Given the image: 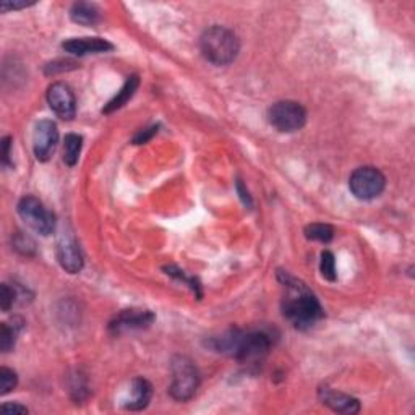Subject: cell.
<instances>
[{"label": "cell", "instance_id": "obj_1", "mask_svg": "<svg viewBox=\"0 0 415 415\" xmlns=\"http://www.w3.org/2000/svg\"><path fill=\"white\" fill-rule=\"evenodd\" d=\"M279 279L286 287V297L282 299V313L292 326L297 329H310L324 317V311L313 292L299 279L279 273Z\"/></svg>", "mask_w": 415, "mask_h": 415}, {"label": "cell", "instance_id": "obj_2", "mask_svg": "<svg viewBox=\"0 0 415 415\" xmlns=\"http://www.w3.org/2000/svg\"><path fill=\"white\" fill-rule=\"evenodd\" d=\"M271 337L265 331H242L229 329L210 342L216 352L229 355L243 363L263 360L271 349Z\"/></svg>", "mask_w": 415, "mask_h": 415}, {"label": "cell", "instance_id": "obj_3", "mask_svg": "<svg viewBox=\"0 0 415 415\" xmlns=\"http://www.w3.org/2000/svg\"><path fill=\"white\" fill-rule=\"evenodd\" d=\"M200 49L206 60H210L211 64L225 67L236 60L238 51H240V44H238V38L234 31L214 25L201 34Z\"/></svg>", "mask_w": 415, "mask_h": 415}, {"label": "cell", "instance_id": "obj_4", "mask_svg": "<svg viewBox=\"0 0 415 415\" xmlns=\"http://www.w3.org/2000/svg\"><path fill=\"white\" fill-rule=\"evenodd\" d=\"M172 370V383H170L169 392L175 401L192 399L200 386V373L197 365L185 355H175L170 363Z\"/></svg>", "mask_w": 415, "mask_h": 415}, {"label": "cell", "instance_id": "obj_5", "mask_svg": "<svg viewBox=\"0 0 415 415\" xmlns=\"http://www.w3.org/2000/svg\"><path fill=\"white\" fill-rule=\"evenodd\" d=\"M386 187V177L380 169L373 166H363L355 169L349 179V188L359 200H375Z\"/></svg>", "mask_w": 415, "mask_h": 415}, {"label": "cell", "instance_id": "obj_6", "mask_svg": "<svg viewBox=\"0 0 415 415\" xmlns=\"http://www.w3.org/2000/svg\"><path fill=\"white\" fill-rule=\"evenodd\" d=\"M18 214L41 236H51L56 229V214L36 197H23L18 203Z\"/></svg>", "mask_w": 415, "mask_h": 415}, {"label": "cell", "instance_id": "obj_7", "mask_svg": "<svg viewBox=\"0 0 415 415\" xmlns=\"http://www.w3.org/2000/svg\"><path fill=\"white\" fill-rule=\"evenodd\" d=\"M268 119L278 132L292 133L305 125L306 111L295 101H278L269 107Z\"/></svg>", "mask_w": 415, "mask_h": 415}, {"label": "cell", "instance_id": "obj_8", "mask_svg": "<svg viewBox=\"0 0 415 415\" xmlns=\"http://www.w3.org/2000/svg\"><path fill=\"white\" fill-rule=\"evenodd\" d=\"M58 143V130L56 122L39 120L33 133V150L36 159L46 162L56 151Z\"/></svg>", "mask_w": 415, "mask_h": 415}, {"label": "cell", "instance_id": "obj_9", "mask_svg": "<svg viewBox=\"0 0 415 415\" xmlns=\"http://www.w3.org/2000/svg\"><path fill=\"white\" fill-rule=\"evenodd\" d=\"M57 258L67 273L76 274L83 269V254L71 232H62L57 238Z\"/></svg>", "mask_w": 415, "mask_h": 415}, {"label": "cell", "instance_id": "obj_10", "mask_svg": "<svg viewBox=\"0 0 415 415\" xmlns=\"http://www.w3.org/2000/svg\"><path fill=\"white\" fill-rule=\"evenodd\" d=\"M153 322H155V313L150 310H143V309L122 310L120 313L111 322L109 329L111 333H114V335H122V333L138 331V329L150 328Z\"/></svg>", "mask_w": 415, "mask_h": 415}, {"label": "cell", "instance_id": "obj_11", "mask_svg": "<svg viewBox=\"0 0 415 415\" xmlns=\"http://www.w3.org/2000/svg\"><path fill=\"white\" fill-rule=\"evenodd\" d=\"M47 102L51 109L64 120H71L76 114V99L69 85L57 81L47 89Z\"/></svg>", "mask_w": 415, "mask_h": 415}, {"label": "cell", "instance_id": "obj_12", "mask_svg": "<svg viewBox=\"0 0 415 415\" xmlns=\"http://www.w3.org/2000/svg\"><path fill=\"white\" fill-rule=\"evenodd\" d=\"M318 398L324 405H328L329 409L335 410L337 414L354 415L360 412L359 399L352 398L349 394H344V392L331 390V388L328 386L319 388Z\"/></svg>", "mask_w": 415, "mask_h": 415}, {"label": "cell", "instance_id": "obj_13", "mask_svg": "<svg viewBox=\"0 0 415 415\" xmlns=\"http://www.w3.org/2000/svg\"><path fill=\"white\" fill-rule=\"evenodd\" d=\"M65 52L71 54V56H88V54H101V52H109L114 49V46L107 39L102 38H74L65 41L62 44Z\"/></svg>", "mask_w": 415, "mask_h": 415}, {"label": "cell", "instance_id": "obj_14", "mask_svg": "<svg viewBox=\"0 0 415 415\" xmlns=\"http://www.w3.org/2000/svg\"><path fill=\"white\" fill-rule=\"evenodd\" d=\"M153 396V388L150 381H146L144 378H135L130 386L128 398L125 399L124 407L128 410H143L150 404Z\"/></svg>", "mask_w": 415, "mask_h": 415}, {"label": "cell", "instance_id": "obj_15", "mask_svg": "<svg viewBox=\"0 0 415 415\" xmlns=\"http://www.w3.org/2000/svg\"><path fill=\"white\" fill-rule=\"evenodd\" d=\"M138 85H139V78L137 75L128 76L120 91L115 94V98L111 99V101L106 104V107L102 109L104 114H111V112H114L117 109H120V107H124L125 104H127L130 99L133 98L135 91L138 89Z\"/></svg>", "mask_w": 415, "mask_h": 415}, {"label": "cell", "instance_id": "obj_16", "mask_svg": "<svg viewBox=\"0 0 415 415\" xmlns=\"http://www.w3.org/2000/svg\"><path fill=\"white\" fill-rule=\"evenodd\" d=\"M70 18L78 25L93 26L101 20V13H99L98 7L93 5V3L76 2L70 10Z\"/></svg>", "mask_w": 415, "mask_h": 415}, {"label": "cell", "instance_id": "obj_17", "mask_svg": "<svg viewBox=\"0 0 415 415\" xmlns=\"http://www.w3.org/2000/svg\"><path fill=\"white\" fill-rule=\"evenodd\" d=\"M21 328H23V322L18 318L13 319V324H0V349H2V352H10L15 347L16 336Z\"/></svg>", "mask_w": 415, "mask_h": 415}, {"label": "cell", "instance_id": "obj_18", "mask_svg": "<svg viewBox=\"0 0 415 415\" xmlns=\"http://www.w3.org/2000/svg\"><path fill=\"white\" fill-rule=\"evenodd\" d=\"M81 146H83V137H81V135H76V133L65 135L64 162L67 166L74 168L76 162H78Z\"/></svg>", "mask_w": 415, "mask_h": 415}, {"label": "cell", "instance_id": "obj_19", "mask_svg": "<svg viewBox=\"0 0 415 415\" xmlns=\"http://www.w3.org/2000/svg\"><path fill=\"white\" fill-rule=\"evenodd\" d=\"M305 237L309 240H317L322 243H329L335 237V229L328 224H322V223H315L310 224L305 227Z\"/></svg>", "mask_w": 415, "mask_h": 415}, {"label": "cell", "instance_id": "obj_20", "mask_svg": "<svg viewBox=\"0 0 415 415\" xmlns=\"http://www.w3.org/2000/svg\"><path fill=\"white\" fill-rule=\"evenodd\" d=\"M319 269H322L323 278L328 279L329 282H335L337 279L336 260H335V255H333L329 250H324L322 254V263H319Z\"/></svg>", "mask_w": 415, "mask_h": 415}, {"label": "cell", "instance_id": "obj_21", "mask_svg": "<svg viewBox=\"0 0 415 415\" xmlns=\"http://www.w3.org/2000/svg\"><path fill=\"white\" fill-rule=\"evenodd\" d=\"M18 385V377L13 370L2 367L0 368V394L5 396L13 391Z\"/></svg>", "mask_w": 415, "mask_h": 415}, {"label": "cell", "instance_id": "obj_22", "mask_svg": "<svg viewBox=\"0 0 415 415\" xmlns=\"http://www.w3.org/2000/svg\"><path fill=\"white\" fill-rule=\"evenodd\" d=\"M18 300V294L15 291V287H10L8 284H2L0 287V306H2V311H10L13 305L16 304Z\"/></svg>", "mask_w": 415, "mask_h": 415}, {"label": "cell", "instance_id": "obj_23", "mask_svg": "<svg viewBox=\"0 0 415 415\" xmlns=\"http://www.w3.org/2000/svg\"><path fill=\"white\" fill-rule=\"evenodd\" d=\"M166 271H168L169 276H172V278H175V279H179V281L187 282L188 286L192 287V291H193V292H197V295H198V297H201V294H200V284L197 282V279L187 278V276H185V274H183V271H180V269L174 268V266H168V268H166Z\"/></svg>", "mask_w": 415, "mask_h": 415}, {"label": "cell", "instance_id": "obj_24", "mask_svg": "<svg viewBox=\"0 0 415 415\" xmlns=\"http://www.w3.org/2000/svg\"><path fill=\"white\" fill-rule=\"evenodd\" d=\"M13 245H15V248L18 251H21V254H25V255H28L34 250V242L26 236H21V234H20V236L15 237V240H13Z\"/></svg>", "mask_w": 415, "mask_h": 415}, {"label": "cell", "instance_id": "obj_25", "mask_svg": "<svg viewBox=\"0 0 415 415\" xmlns=\"http://www.w3.org/2000/svg\"><path fill=\"white\" fill-rule=\"evenodd\" d=\"M10 150H12V138L5 137L2 139V164L5 166V168H10L12 166Z\"/></svg>", "mask_w": 415, "mask_h": 415}, {"label": "cell", "instance_id": "obj_26", "mask_svg": "<svg viewBox=\"0 0 415 415\" xmlns=\"http://www.w3.org/2000/svg\"><path fill=\"white\" fill-rule=\"evenodd\" d=\"M157 133V127H150V128H146V130H143V132H139L137 137L133 138V143L135 144H143V143H146V142H150V139L155 137V135Z\"/></svg>", "mask_w": 415, "mask_h": 415}, {"label": "cell", "instance_id": "obj_27", "mask_svg": "<svg viewBox=\"0 0 415 415\" xmlns=\"http://www.w3.org/2000/svg\"><path fill=\"white\" fill-rule=\"evenodd\" d=\"M36 2H8V0H3L2 5H0V8H2V12H8V10H20V8H26V7H31L34 5Z\"/></svg>", "mask_w": 415, "mask_h": 415}, {"label": "cell", "instance_id": "obj_28", "mask_svg": "<svg viewBox=\"0 0 415 415\" xmlns=\"http://www.w3.org/2000/svg\"><path fill=\"white\" fill-rule=\"evenodd\" d=\"M0 410H2L3 414H28V409L25 407V405L21 404H13V403H7L3 404L2 407H0Z\"/></svg>", "mask_w": 415, "mask_h": 415}, {"label": "cell", "instance_id": "obj_29", "mask_svg": "<svg viewBox=\"0 0 415 415\" xmlns=\"http://www.w3.org/2000/svg\"><path fill=\"white\" fill-rule=\"evenodd\" d=\"M237 188H238V192H240V197H242L243 203H245V205H247V203H248V205H251V200H250V197H248V192H247V190H243V185H242L240 180H238Z\"/></svg>", "mask_w": 415, "mask_h": 415}]
</instances>
